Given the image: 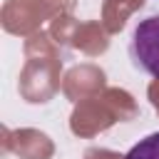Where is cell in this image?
I'll use <instances>...</instances> for the list:
<instances>
[{
	"instance_id": "obj_1",
	"label": "cell",
	"mask_w": 159,
	"mask_h": 159,
	"mask_svg": "<svg viewBox=\"0 0 159 159\" xmlns=\"http://www.w3.org/2000/svg\"><path fill=\"white\" fill-rule=\"evenodd\" d=\"M129 60L132 65L159 80V12L142 17L129 37Z\"/></svg>"
},
{
	"instance_id": "obj_2",
	"label": "cell",
	"mask_w": 159,
	"mask_h": 159,
	"mask_svg": "<svg viewBox=\"0 0 159 159\" xmlns=\"http://www.w3.org/2000/svg\"><path fill=\"white\" fill-rule=\"evenodd\" d=\"M124 159H159V132L139 139V142L127 152Z\"/></svg>"
}]
</instances>
